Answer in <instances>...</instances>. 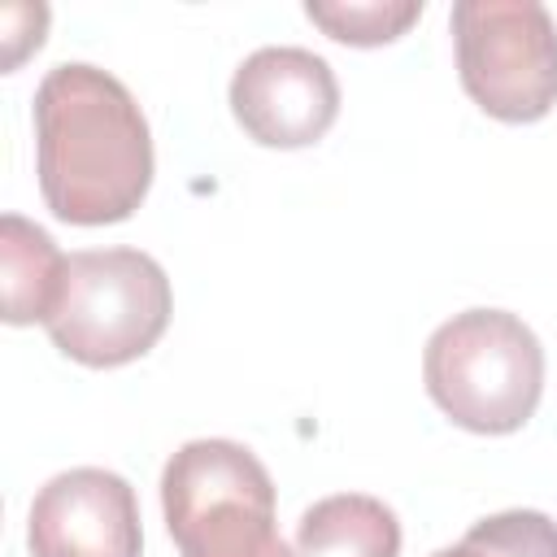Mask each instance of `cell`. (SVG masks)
I'll use <instances>...</instances> for the list:
<instances>
[{"label":"cell","instance_id":"1","mask_svg":"<svg viewBox=\"0 0 557 557\" xmlns=\"http://www.w3.org/2000/svg\"><path fill=\"white\" fill-rule=\"evenodd\" d=\"M35 174L61 222H126L152 187V131L135 96L100 65H52L35 91Z\"/></svg>","mask_w":557,"mask_h":557},{"label":"cell","instance_id":"2","mask_svg":"<svg viewBox=\"0 0 557 557\" xmlns=\"http://www.w3.org/2000/svg\"><path fill=\"white\" fill-rule=\"evenodd\" d=\"M431 400L474 435H509L527 426L544 392V348L509 309L453 313L422 352Z\"/></svg>","mask_w":557,"mask_h":557},{"label":"cell","instance_id":"3","mask_svg":"<svg viewBox=\"0 0 557 557\" xmlns=\"http://www.w3.org/2000/svg\"><path fill=\"white\" fill-rule=\"evenodd\" d=\"M161 509L183 557H292L274 479L235 440H187L161 470Z\"/></svg>","mask_w":557,"mask_h":557},{"label":"cell","instance_id":"4","mask_svg":"<svg viewBox=\"0 0 557 557\" xmlns=\"http://www.w3.org/2000/svg\"><path fill=\"white\" fill-rule=\"evenodd\" d=\"M170 278L139 248H83L65 257L61 296L48 313L52 344L78 366H126L170 326Z\"/></svg>","mask_w":557,"mask_h":557},{"label":"cell","instance_id":"5","mask_svg":"<svg viewBox=\"0 0 557 557\" xmlns=\"http://www.w3.org/2000/svg\"><path fill=\"white\" fill-rule=\"evenodd\" d=\"M466 96L500 122H540L557 104V22L535 0L453 4Z\"/></svg>","mask_w":557,"mask_h":557},{"label":"cell","instance_id":"6","mask_svg":"<svg viewBox=\"0 0 557 557\" xmlns=\"http://www.w3.org/2000/svg\"><path fill=\"white\" fill-rule=\"evenodd\" d=\"M231 113L261 148H309L339 117L335 70L309 48H257L231 78Z\"/></svg>","mask_w":557,"mask_h":557},{"label":"cell","instance_id":"7","mask_svg":"<svg viewBox=\"0 0 557 557\" xmlns=\"http://www.w3.org/2000/svg\"><path fill=\"white\" fill-rule=\"evenodd\" d=\"M30 557H139L135 487L100 466H74L39 487L26 518Z\"/></svg>","mask_w":557,"mask_h":557},{"label":"cell","instance_id":"8","mask_svg":"<svg viewBox=\"0 0 557 557\" xmlns=\"http://www.w3.org/2000/svg\"><path fill=\"white\" fill-rule=\"evenodd\" d=\"M400 522L392 505L366 492H339L313 500L296 522L292 557H396Z\"/></svg>","mask_w":557,"mask_h":557},{"label":"cell","instance_id":"9","mask_svg":"<svg viewBox=\"0 0 557 557\" xmlns=\"http://www.w3.org/2000/svg\"><path fill=\"white\" fill-rule=\"evenodd\" d=\"M65 278V252L52 235L22 213L0 218V287H4V322L30 326L48 322Z\"/></svg>","mask_w":557,"mask_h":557},{"label":"cell","instance_id":"10","mask_svg":"<svg viewBox=\"0 0 557 557\" xmlns=\"http://www.w3.org/2000/svg\"><path fill=\"white\" fill-rule=\"evenodd\" d=\"M431 557H557V522L540 509H505L479 518L457 544Z\"/></svg>","mask_w":557,"mask_h":557},{"label":"cell","instance_id":"11","mask_svg":"<svg viewBox=\"0 0 557 557\" xmlns=\"http://www.w3.org/2000/svg\"><path fill=\"white\" fill-rule=\"evenodd\" d=\"M309 22L322 26L331 39L352 44V48H379L400 39L418 17L422 0H348V4H305Z\"/></svg>","mask_w":557,"mask_h":557}]
</instances>
